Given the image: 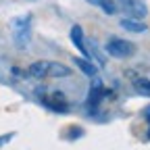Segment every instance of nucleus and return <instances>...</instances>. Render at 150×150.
I'll return each mask as SVG.
<instances>
[{
	"instance_id": "15",
	"label": "nucleus",
	"mask_w": 150,
	"mask_h": 150,
	"mask_svg": "<svg viewBox=\"0 0 150 150\" xmlns=\"http://www.w3.org/2000/svg\"><path fill=\"white\" fill-rule=\"evenodd\" d=\"M13 138H15V134H13V131H8V134H4V136H0V148H2L4 144H8Z\"/></svg>"
},
{
	"instance_id": "8",
	"label": "nucleus",
	"mask_w": 150,
	"mask_h": 150,
	"mask_svg": "<svg viewBox=\"0 0 150 150\" xmlns=\"http://www.w3.org/2000/svg\"><path fill=\"white\" fill-rule=\"evenodd\" d=\"M46 73H48V61H35L27 67V77L33 79H46Z\"/></svg>"
},
{
	"instance_id": "1",
	"label": "nucleus",
	"mask_w": 150,
	"mask_h": 150,
	"mask_svg": "<svg viewBox=\"0 0 150 150\" xmlns=\"http://www.w3.org/2000/svg\"><path fill=\"white\" fill-rule=\"evenodd\" d=\"M35 96L40 98V102L54 110V112H67L69 110V100L63 94V90H46V88H38L35 90Z\"/></svg>"
},
{
	"instance_id": "5",
	"label": "nucleus",
	"mask_w": 150,
	"mask_h": 150,
	"mask_svg": "<svg viewBox=\"0 0 150 150\" xmlns=\"http://www.w3.org/2000/svg\"><path fill=\"white\" fill-rule=\"evenodd\" d=\"M117 6H121L129 15V19H138V21L148 15V6L144 0H117Z\"/></svg>"
},
{
	"instance_id": "10",
	"label": "nucleus",
	"mask_w": 150,
	"mask_h": 150,
	"mask_svg": "<svg viewBox=\"0 0 150 150\" xmlns=\"http://www.w3.org/2000/svg\"><path fill=\"white\" fill-rule=\"evenodd\" d=\"M73 61H75V65L79 67V71H81L83 75H88V77H96V75H98V71H96V65H92L88 59H83V56H81V59L77 56V59H73Z\"/></svg>"
},
{
	"instance_id": "14",
	"label": "nucleus",
	"mask_w": 150,
	"mask_h": 150,
	"mask_svg": "<svg viewBox=\"0 0 150 150\" xmlns=\"http://www.w3.org/2000/svg\"><path fill=\"white\" fill-rule=\"evenodd\" d=\"M144 119H146V125H148V131H146L144 140H146V142H150V106H146V108H144Z\"/></svg>"
},
{
	"instance_id": "11",
	"label": "nucleus",
	"mask_w": 150,
	"mask_h": 150,
	"mask_svg": "<svg viewBox=\"0 0 150 150\" xmlns=\"http://www.w3.org/2000/svg\"><path fill=\"white\" fill-rule=\"evenodd\" d=\"M134 90L138 94H144V96H150V79L146 77H134Z\"/></svg>"
},
{
	"instance_id": "12",
	"label": "nucleus",
	"mask_w": 150,
	"mask_h": 150,
	"mask_svg": "<svg viewBox=\"0 0 150 150\" xmlns=\"http://www.w3.org/2000/svg\"><path fill=\"white\" fill-rule=\"evenodd\" d=\"M86 136V131H83V127H79V125H71L67 131H65V138L69 140V142H75V140H79V138H83Z\"/></svg>"
},
{
	"instance_id": "4",
	"label": "nucleus",
	"mask_w": 150,
	"mask_h": 150,
	"mask_svg": "<svg viewBox=\"0 0 150 150\" xmlns=\"http://www.w3.org/2000/svg\"><path fill=\"white\" fill-rule=\"evenodd\" d=\"M13 38L19 48H25L31 38V15H23L13 21Z\"/></svg>"
},
{
	"instance_id": "2",
	"label": "nucleus",
	"mask_w": 150,
	"mask_h": 150,
	"mask_svg": "<svg viewBox=\"0 0 150 150\" xmlns=\"http://www.w3.org/2000/svg\"><path fill=\"white\" fill-rule=\"evenodd\" d=\"M110 96H112V90L104 88V86H102V81H100L98 77H92L90 94H88V100H86L88 110H90V112L98 110V108H100V104H102V100H104V98H110Z\"/></svg>"
},
{
	"instance_id": "16",
	"label": "nucleus",
	"mask_w": 150,
	"mask_h": 150,
	"mask_svg": "<svg viewBox=\"0 0 150 150\" xmlns=\"http://www.w3.org/2000/svg\"><path fill=\"white\" fill-rule=\"evenodd\" d=\"M11 73L15 75V77H27V71H21L19 67H13V69H11Z\"/></svg>"
},
{
	"instance_id": "9",
	"label": "nucleus",
	"mask_w": 150,
	"mask_h": 150,
	"mask_svg": "<svg viewBox=\"0 0 150 150\" xmlns=\"http://www.w3.org/2000/svg\"><path fill=\"white\" fill-rule=\"evenodd\" d=\"M119 25H121L123 29H127V31H134V33H144V31L148 29V25H146L144 21H138V19H129V17L121 19Z\"/></svg>"
},
{
	"instance_id": "3",
	"label": "nucleus",
	"mask_w": 150,
	"mask_h": 150,
	"mask_svg": "<svg viewBox=\"0 0 150 150\" xmlns=\"http://www.w3.org/2000/svg\"><path fill=\"white\" fill-rule=\"evenodd\" d=\"M104 50L112 59H129V56L136 54V44L129 40H123V38H110L104 44Z\"/></svg>"
},
{
	"instance_id": "7",
	"label": "nucleus",
	"mask_w": 150,
	"mask_h": 150,
	"mask_svg": "<svg viewBox=\"0 0 150 150\" xmlns=\"http://www.w3.org/2000/svg\"><path fill=\"white\" fill-rule=\"evenodd\" d=\"M73 71L69 65H63V63H54V61H48V73L46 77H54V79H63V77H69Z\"/></svg>"
},
{
	"instance_id": "6",
	"label": "nucleus",
	"mask_w": 150,
	"mask_h": 150,
	"mask_svg": "<svg viewBox=\"0 0 150 150\" xmlns=\"http://www.w3.org/2000/svg\"><path fill=\"white\" fill-rule=\"evenodd\" d=\"M69 38H71L73 46L81 52L83 59H88V61H90V50H88V46H86V35H83L81 25H73V27H71V31H69Z\"/></svg>"
},
{
	"instance_id": "13",
	"label": "nucleus",
	"mask_w": 150,
	"mask_h": 150,
	"mask_svg": "<svg viewBox=\"0 0 150 150\" xmlns=\"http://www.w3.org/2000/svg\"><path fill=\"white\" fill-rule=\"evenodd\" d=\"M96 6H100L106 15H115L119 8H117V0H98V4Z\"/></svg>"
}]
</instances>
